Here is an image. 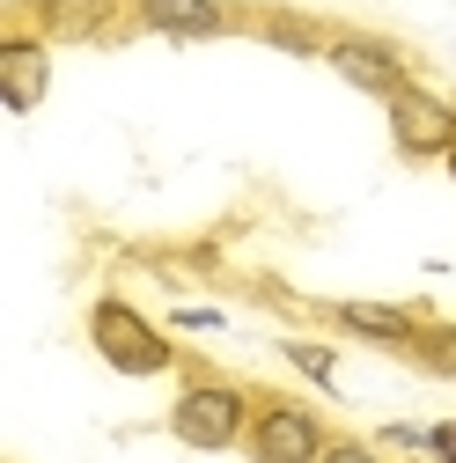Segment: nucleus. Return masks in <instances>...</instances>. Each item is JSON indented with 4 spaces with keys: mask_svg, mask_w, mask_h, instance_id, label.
<instances>
[{
    "mask_svg": "<svg viewBox=\"0 0 456 463\" xmlns=\"http://www.w3.org/2000/svg\"><path fill=\"white\" fill-rule=\"evenodd\" d=\"M251 397L236 390V383H221V375H199V383H185L177 390V404H169V434H177L185 449H199V456H214V449H236L243 434H251Z\"/></svg>",
    "mask_w": 456,
    "mask_h": 463,
    "instance_id": "1",
    "label": "nucleus"
},
{
    "mask_svg": "<svg viewBox=\"0 0 456 463\" xmlns=\"http://www.w3.org/2000/svg\"><path fill=\"white\" fill-rule=\"evenodd\" d=\"M89 345H96L119 375H162L169 361H177V345H169L133 302H119V295H103V302L89 309Z\"/></svg>",
    "mask_w": 456,
    "mask_h": 463,
    "instance_id": "2",
    "label": "nucleus"
},
{
    "mask_svg": "<svg viewBox=\"0 0 456 463\" xmlns=\"http://www.w3.org/2000/svg\"><path fill=\"white\" fill-rule=\"evenodd\" d=\"M390 140L405 162H427V155H449L456 147V103L434 96V89H397L390 96Z\"/></svg>",
    "mask_w": 456,
    "mask_h": 463,
    "instance_id": "3",
    "label": "nucleus"
},
{
    "mask_svg": "<svg viewBox=\"0 0 456 463\" xmlns=\"http://www.w3.org/2000/svg\"><path fill=\"white\" fill-rule=\"evenodd\" d=\"M243 441H251V463H324V449H331L309 404H265Z\"/></svg>",
    "mask_w": 456,
    "mask_h": 463,
    "instance_id": "4",
    "label": "nucleus"
},
{
    "mask_svg": "<svg viewBox=\"0 0 456 463\" xmlns=\"http://www.w3.org/2000/svg\"><path fill=\"white\" fill-rule=\"evenodd\" d=\"M324 60L338 67V81H354L361 96H397V89H413V67L405 60H397V44H383V37H331V52H324Z\"/></svg>",
    "mask_w": 456,
    "mask_h": 463,
    "instance_id": "5",
    "label": "nucleus"
},
{
    "mask_svg": "<svg viewBox=\"0 0 456 463\" xmlns=\"http://www.w3.org/2000/svg\"><path fill=\"white\" fill-rule=\"evenodd\" d=\"M119 0H30V23L44 44H103L119 30Z\"/></svg>",
    "mask_w": 456,
    "mask_h": 463,
    "instance_id": "6",
    "label": "nucleus"
},
{
    "mask_svg": "<svg viewBox=\"0 0 456 463\" xmlns=\"http://www.w3.org/2000/svg\"><path fill=\"white\" fill-rule=\"evenodd\" d=\"M44 81H52L44 37L15 30L8 44H0V96H8V110H37V103H44Z\"/></svg>",
    "mask_w": 456,
    "mask_h": 463,
    "instance_id": "7",
    "label": "nucleus"
},
{
    "mask_svg": "<svg viewBox=\"0 0 456 463\" xmlns=\"http://www.w3.org/2000/svg\"><path fill=\"white\" fill-rule=\"evenodd\" d=\"M133 15L155 37H228L236 30V8H221V0H133Z\"/></svg>",
    "mask_w": 456,
    "mask_h": 463,
    "instance_id": "8",
    "label": "nucleus"
},
{
    "mask_svg": "<svg viewBox=\"0 0 456 463\" xmlns=\"http://www.w3.org/2000/svg\"><path fill=\"white\" fill-rule=\"evenodd\" d=\"M331 324H338V331H354V338H368V345H405V354L427 338L420 309H397V302H338Z\"/></svg>",
    "mask_w": 456,
    "mask_h": 463,
    "instance_id": "9",
    "label": "nucleus"
},
{
    "mask_svg": "<svg viewBox=\"0 0 456 463\" xmlns=\"http://www.w3.org/2000/svg\"><path fill=\"white\" fill-rule=\"evenodd\" d=\"M258 37L295 52V60H317V52H331V30H317L309 15H258Z\"/></svg>",
    "mask_w": 456,
    "mask_h": 463,
    "instance_id": "10",
    "label": "nucleus"
},
{
    "mask_svg": "<svg viewBox=\"0 0 456 463\" xmlns=\"http://www.w3.org/2000/svg\"><path fill=\"white\" fill-rule=\"evenodd\" d=\"M280 354H288V361H295L317 390H331V383H338V354H331V345H317V338H288Z\"/></svg>",
    "mask_w": 456,
    "mask_h": 463,
    "instance_id": "11",
    "label": "nucleus"
},
{
    "mask_svg": "<svg viewBox=\"0 0 456 463\" xmlns=\"http://www.w3.org/2000/svg\"><path fill=\"white\" fill-rule=\"evenodd\" d=\"M413 354H420V368H427V375H442V383H456V324H442V331H427V338L413 345Z\"/></svg>",
    "mask_w": 456,
    "mask_h": 463,
    "instance_id": "12",
    "label": "nucleus"
},
{
    "mask_svg": "<svg viewBox=\"0 0 456 463\" xmlns=\"http://www.w3.org/2000/svg\"><path fill=\"white\" fill-rule=\"evenodd\" d=\"M375 449H405V456H420V449H427V427H405V420H397V427L375 434Z\"/></svg>",
    "mask_w": 456,
    "mask_h": 463,
    "instance_id": "13",
    "label": "nucleus"
},
{
    "mask_svg": "<svg viewBox=\"0 0 456 463\" xmlns=\"http://www.w3.org/2000/svg\"><path fill=\"white\" fill-rule=\"evenodd\" d=\"M427 456L434 463H456V420H434L427 427Z\"/></svg>",
    "mask_w": 456,
    "mask_h": 463,
    "instance_id": "14",
    "label": "nucleus"
},
{
    "mask_svg": "<svg viewBox=\"0 0 456 463\" xmlns=\"http://www.w3.org/2000/svg\"><path fill=\"white\" fill-rule=\"evenodd\" d=\"M324 463H383V456H375L368 441H331V449H324Z\"/></svg>",
    "mask_w": 456,
    "mask_h": 463,
    "instance_id": "15",
    "label": "nucleus"
},
{
    "mask_svg": "<svg viewBox=\"0 0 456 463\" xmlns=\"http://www.w3.org/2000/svg\"><path fill=\"white\" fill-rule=\"evenodd\" d=\"M185 331H221V309H177Z\"/></svg>",
    "mask_w": 456,
    "mask_h": 463,
    "instance_id": "16",
    "label": "nucleus"
},
{
    "mask_svg": "<svg viewBox=\"0 0 456 463\" xmlns=\"http://www.w3.org/2000/svg\"><path fill=\"white\" fill-rule=\"evenodd\" d=\"M442 162H449V177H456V147H449V155H442Z\"/></svg>",
    "mask_w": 456,
    "mask_h": 463,
    "instance_id": "17",
    "label": "nucleus"
}]
</instances>
